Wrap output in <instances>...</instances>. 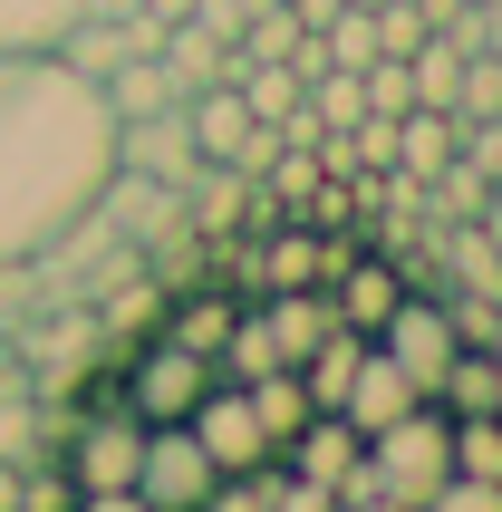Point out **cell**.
Returning a JSON list of instances; mask_svg holds the SVG:
<instances>
[{"mask_svg":"<svg viewBox=\"0 0 502 512\" xmlns=\"http://www.w3.org/2000/svg\"><path fill=\"white\" fill-rule=\"evenodd\" d=\"M145 10H155V20H184V10H194V0H145Z\"/></svg>","mask_w":502,"mask_h":512,"instance_id":"cell-28","label":"cell"},{"mask_svg":"<svg viewBox=\"0 0 502 512\" xmlns=\"http://www.w3.org/2000/svg\"><path fill=\"white\" fill-rule=\"evenodd\" d=\"M155 58H165V78L184 87V97H194V87H213V78H232V49H223L203 20H165V49H155Z\"/></svg>","mask_w":502,"mask_h":512,"instance_id":"cell-12","label":"cell"},{"mask_svg":"<svg viewBox=\"0 0 502 512\" xmlns=\"http://www.w3.org/2000/svg\"><path fill=\"white\" fill-rule=\"evenodd\" d=\"M213 387V358L184 339H145V348H116V397L136 426H184L194 397Z\"/></svg>","mask_w":502,"mask_h":512,"instance_id":"cell-2","label":"cell"},{"mask_svg":"<svg viewBox=\"0 0 502 512\" xmlns=\"http://www.w3.org/2000/svg\"><path fill=\"white\" fill-rule=\"evenodd\" d=\"M358 97H367V116H406V107H416L406 58H367V68H358Z\"/></svg>","mask_w":502,"mask_h":512,"instance_id":"cell-19","label":"cell"},{"mask_svg":"<svg viewBox=\"0 0 502 512\" xmlns=\"http://www.w3.org/2000/svg\"><path fill=\"white\" fill-rule=\"evenodd\" d=\"M425 512H502V484H483V474H445V484L425 493Z\"/></svg>","mask_w":502,"mask_h":512,"instance_id":"cell-22","label":"cell"},{"mask_svg":"<svg viewBox=\"0 0 502 512\" xmlns=\"http://www.w3.org/2000/svg\"><path fill=\"white\" fill-rule=\"evenodd\" d=\"M242 10H271V0H242Z\"/></svg>","mask_w":502,"mask_h":512,"instance_id":"cell-30","label":"cell"},{"mask_svg":"<svg viewBox=\"0 0 502 512\" xmlns=\"http://www.w3.org/2000/svg\"><path fill=\"white\" fill-rule=\"evenodd\" d=\"M184 426H194V445L223 464V474H261V464H271V435H261V416H251V397L232 387V377H213V387H203Z\"/></svg>","mask_w":502,"mask_h":512,"instance_id":"cell-6","label":"cell"},{"mask_svg":"<svg viewBox=\"0 0 502 512\" xmlns=\"http://www.w3.org/2000/svg\"><path fill=\"white\" fill-rule=\"evenodd\" d=\"M107 116L116 126H136V116H165V107H184V87L165 78V58H126V68H107Z\"/></svg>","mask_w":502,"mask_h":512,"instance_id":"cell-11","label":"cell"},{"mask_svg":"<svg viewBox=\"0 0 502 512\" xmlns=\"http://www.w3.org/2000/svg\"><path fill=\"white\" fill-rule=\"evenodd\" d=\"M116 165H126V174H155V184H184V174L203 165V155H194V126H184V107L116 126Z\"/></svg>","mask_w":502,"mask_h":512,"instance_id":"cell-7","label":"cell"},{"mask_svg":"<svg viewBox=\"0 0 502 512\" xmlns=\"http://www.w3.org/2000/svg\"><path fill=\"white\" fill-rule=\"evenodd\" d=\"M0 387H20V377H10V339H0Z\"/></svg>","mask_w":502,"mask_h":512,"instance_id":"cell-29","label":"cell"},{"mask_svg":"<svg viewBox=\"0 0 502 512\" xmlns=\"http://www.w3.org/2000/svg\"><path fill=\"white\" fill-rule=\"evenodd\" d=\"M107 174H116L107 97L68 78L49 49L0 58V271L49 261V242L97 203Z\"/></svg>","mask_w":502,"mask_h":512,"instance_id":"cell-1","label":"cell"},{"mask_svg":"<svg viewBox=\"0 0 502 512\" xmlns=\"http://www.w3.org/2000/svg\"><path fill=\"white\" fill-rule=\"evenodd\" d=\"M78 512H145L136 484H116V493H78Z\"/></svg>","mask_w":502,"mask_h":512,"instance_id":"cell-26","label":"cell"},{"mask_svg":"<svg viewBox=\"0 0 502 512\" xmlns=\"http://www.w3.org/2000/svg\"><path fill=\"white\" fill-rule=\"evenodd\" d=\"M454 155H464V116H454V107H406V116H396V174L435 184Z\"/></svg>","mask_w":502,"mask_h":512,"instance_id":"cell-10","label":"cell"},{"mask_svg":"<svg viewBox=\"0 0 502 512\" xmlns=\"http://www.w3.org/2000/svg\"><path fill=\"white\" fill-rule=\"evenodd\" d=\"M271 512H338V493L329 484H300V474H280V464H271Z\"/></svg>","mask_w":502,"mask_h":512,"instance_id":"cell-24","label":"cell"},{"mask_svg":"<svg viewBox=\"0 0 502 512\" xmlns=\"http://www.w3.org/2000/svg\"><path fill=\"white\" fill-rule=\"evenodd\" d=\"M454 78H464V49H454L445 29H425V49L406 58V87H416V107H454Z\"/></svg>","mask_w":502,"mask_h":512,"instance_id":"cell-17","label":"cell"},{"mask_svg":"<svg viewBox=\"0 0 502 512\" xmlns=\"http://www.w3.org/2000/svg\"><path fill=\"white\" fill-rule=\"evenodd\" d=\"M49 406L29 397V387H0V464H49Z\"/></svg>","mask_w":502,"mask_h":512,"instance_id":"cell-16","label":"cell"},{"mask_svg":"<svg viewBox=\"0 0 502 512\" xmlns=\"http://www.w3.org/2000/svg\"><path fill=\"white\" fill-rule=\"evenodd\" d=\"M367 20H377V58H416L425 49V10L416 0H377Z\"/></svg>","mask_w":502,"mask_h":512,"instance_id":"cell-20","label":"cell"},{"mask_svg":"<svg viewBox=\"0 0 502 512\" xmlns=\"http://www.w3.org/2000/svg\"><path fill=\"white\" fill-rule=\"evenodd\" d=\"M223 329H232V310H223V300H184L165 339H184V348H203V358H213V348H223Z\"/></svg>","mask_w":502,"mask_h":512,"instance_id":"cell-21","label":"cell"},{"mask_svg":"<svg viewBox=\"0 0 502 512\" xmlns=\"http://www.w3.org/2000/svg\"><path fill=\"white\" fill-rule=\"evenodd\" d=\"M445 445H454V474L502 484V416H445Z\"/></svg>","mask_w":502,"mask_h":512,"instance_id":"cell-18","label":"cell"},{"mask_svg":"<svg viewBox=\"0 0 502 512\" xmlns=\"http://www.w3.org/2000/svg\"><path fill=\"white\" fill-rule=\"evenodd\" d=\"M396 300H406V271H396V261H358V271L338 261L329 271V310H338V329H358V339L396 310Z\"/></svg>","mask_w":502,"mask_h":512,"instance_id":"cell-9","label":"cell"},{"mask_svg":"<svg viewBox=\"0 0 502 512\" xmlns=\"http://www.w3.org/2000/svg\"><path fill=\"white\" fill-rule=\"evenodd\" d=\"M367 348H377V358H396V368L416 377V397H435L464 339H454V310H445V290H406V300H396V310L377 319V329H367Z\"/></svg>","mask_w":502,"mask_h":512,"instance_id":"cell-4","label":"cell"},{"mask_svg":"<svg viewBox=\"0 0 502 512\" xmlns=\"http://www.w3.org/2000/svg\"><path fill=\"white\" fill-rule=\"evenodd\" d=\"M464 165H474L483 184L502 174V116H474V126H464Z\"/></svg>","mask_w":502,"mask_h":512,"instance_id":"cell-25","label":"cell"},{"mask_svg":"<svg viewBox=\"0 0 502 512\" xmlns=\"http://www.w3.org/2000/svg\"><path fill=\"white\" fill-rule=\"evenodd\" d=\"M223 484V464L194 445V426H145V455H136V503L145 512H203Z\"/></svg>","mask_w":502,"mask_h":512,"instance_id":"cell-5","label":"cell"},{"mask_svg":"<svg viewBox=\"0 0 502 512\" xmlns=\"http://www.w3.org/2000/svg\"><path fill=\"white\" fill-rule=\"evenodd\" d=\"M454 474V445H445V406L425 397L416 416H396V426H377L367 435V484L387 493V503H406V512H425V493Z\"/></svg>","mask_w":502,"mask_h":512,"instance_id":"cell-3","label":"cell"},{"mask_svg":"<svg viewBox=\"0 0 502 512\" xmlns=\"http://www.w3.org/2000/svg\"><path fill=\"white\" fill-rule=\"evenodd\" d=\"M338 512H406V503H387V493H358V503H338Z\"/></svg>","mask_w":502,"mask_h":512,"instance_id":"cell-27","label":"cell"},{"mask_svg":"<svg viewBox=\"0 0 502 512\" xmlns=\"http://www.w3.org/2000/svg\"><path fill=\"white\" fill-rule=\"evenodd\" d=\"M416 377L396 368V358H377V348H358V377H348V397H338V416L358 435H377V426H396V416H416Z\"/></svg>","mask_w":502,"mask_h":512,"instance_id":"cell-8","label":"cell"},{"mask_svg":"<svg viewBox=\"0 0 502 512\" xmlns=\"http://www.w3.org/2000/svg\"><path fill=\"white\" fill-rule=\"evenodd\" d=\"M271 281L280 290H319V242H309V232H290V242L271 252Z\"/></svg>","mask_w":502,"mask_h":512,"instance_id":"cell-23","label":"cell"},{"mask_svg":"<svg viewBox=\"0 0 502 512\" xmlns=\"http://www.w3.org/2000/svg\"><path fill=\"white\" fill-rule=\"evenodd\" d=\"M242 397H251V416H261V435H271V455L309 426V387H300V368H261V377H242Z\"/></svg>","mask_w":502,"mask_h":512,"instance_id":"cell-13","label":"cell"},{"mask_svg":"<svg viewBox=\"0 0 502 512\" xmlns=\"http://www.w3.org/2000/svg\"><path fill=\"white\" fill-rule=\"evenodd\" d=\"M68 20H78V0H0V58L49 49V39H58Z\"/></svg>","mask_w":502,"mask_h":512,"instance_id":"cell-15","label":"cell"},{"mask_svg":"<svg viewBox=\"0 0 502 512\" xmlns=\"http://www.w3.org/2000/svg\"><path fill=\"white\" fill-rule=\"evenodd\" d=\"M358 329H329V339H319V348H309V358H300V387H309V406H329V416H338V397H348V377H358Z\"/></svg>","mask_w":502,"mask_h":512,"instance_id":"cell-14","label":"cell"}]
</instances>
